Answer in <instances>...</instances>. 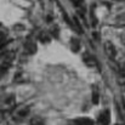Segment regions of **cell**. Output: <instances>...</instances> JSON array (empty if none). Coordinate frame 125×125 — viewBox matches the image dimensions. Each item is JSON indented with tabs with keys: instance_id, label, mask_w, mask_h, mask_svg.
I'll return each mask as SVG.
<instances>
[{
	"instance_id": "cell-4",
	"label": "cell",
	"mask_w": 125,
	"mask_h": 125,
	"mask_svg": "<svg viewBox=\"0 0 125 125\" xmlns=\"http://www.w3.org/2000/svg\"><path fill=\"white\" fill-rule=\"evenodd\" d=\"M83 61L87 67H92V68H94V67L97 66L96 58H95L92 55H90V53H84L83 55Z\"/></svg>"
},
{
	"instance_id": "cell-1",
	"label": "cell",
	"mask_w": 125,
	"mask_h": 125,
	"mask_svg": "<svg viewBox=\"0 0 125 125\" xmlns=\"http://www.w3.org/2000/svg\"><path fill=\"white\" fill-rule=\"evenodd\" d=\"M15 53L11 51H5L0 53V69H6L11 66L12 61H13Z\"/></svg>"
},
{
	"instance_id": "cell-11",
	"label": "cell",
	"mask_w": 125,
	"mask_h": 125,
	"mask_svg": "<svg viewBox=\"0 0 125 125\" xmlns=\"http://www.w3.org/2000/svg\"><path fill=\"white\" fill-rule=\"evenodd\" d=\"M31 125H45V122L40 117H34L31 119Z\"/></svg>"
},
{
	"instance_id": "cell-8",
	"label": "cell",
	"mask_w": 125,
	"mask_h": 125,
	"mask_svg": "<svg viewBox=\"0 0 125 125\" xmlns=\"http://www.w3.org/2000/svg\"><path fill=\"white\" fill-rule=\"evenodd\" d=\"M71 47H72V50H73L74 52H78L79 49H80V42H79L77 38H73V39L71 40Z\"/></svg>"
},
{
	"instance_id": "cell-6",
	"label": "cell",
	"mask_w": 125,
	"mask_h": 125,
	"mask_svg": "<svg viewBox=\"0 0 125 125\" xmlns=\"http://www.w3.org/2000/svg\"><path fill=\"white\" fill-rule=\"evenodd\" d=\"M28 113H29V108H27V107H23V108H20V109H17V112H16L15 117H16L17 119H22V118L27 117V115H28Z\"/></svg>"
},
{
	"instance_id": "cell-10",
	"label": "cell",
	"mask_w": 125,
	"mask_h": 125,
	"mask_svg": "<svg viewBox=\"0 0 125 125\" xmlns=\"http://www.w3.org/2000/svg\"><path fill=\"white\" fill-rule=\"evenodd\" d=\"M15 104H16V100H15L13 96L6 97V100H5V106H6L7 108H11V107H13Z\"/></svg>"
},
{
	"instance_id": "cell-14",
	"label": "cell",
	"mask_w": 125,
	"mask_h": 125,
	"mask_svg": "<svg viewBox=\"0 0 125 125\" xmlns=\"http://www.w3.org/2000/svg\"><path fill=\"white\" fill-rule=\"evenodd\" d=\"M2 120H4V112L0 109V123H1Z\"/></svg>"
},
{
	"instance_id": "cell-9",
	"label": "cell",
	"mask_w": 125,
	"mask_h": 125,
	"mask_svg": "<svg viewBox=\"0 0 125 125\" xmlns=\"http://www.w3.org/2000/svg\"><path fill=\"white\" fill-rule=\"evenodd\" d=\"M98 101H100L98 89H97V86H94V89H92V102H94L95 104H97V103H98Z\"/></svg>"
},
{
	"instance_id": "cell-5",
	"label": "cell",
	"mask_w": 125,
	"mask_h": 125,
	"mask_svg": "<svg viewBox=\"0 0 125 125\" xmlns=\"http://www.w3.org/2000/svg\"><path fill=\"white\" fill-rule=\"evenodd\" d=\"M37 51V44L33 42H27L24 44V52L28 55H33Z\"/></svg>"
},
{
	"instance_id": "cell-7",
	"label": "cell",
	"mask_w": 125,
	"mask_h": 125,
	"mask_svg": "<svg viewBox=\"0 0 125 125\" xmlns=\"http://www.w3.org/2000/svg\"><path fill=\"white\" fill-rule=\"evenodd\" d=\"M74 124L75 125H94V122L89 118H79V119H75L74 120Z\"/></svg>"
},
{
	"instance_id": "cell-15",
	"label": "cell",
	"mask_w": 125,
	"mask_h": 125,
	"mask_svg": "<svg viewBox=\"0 0 125 125\" xmlns=\"http://www.w3.org/2000/svg\"><path fill=\"white\" fill-rule=\"evenodd\" d=\"M119 20H122V21H119V22H122L123 24H125V15H124V16H122V17H120Z\"/></svg>"
},
{
	"instance_id": "cell-2",
	"label": "cell",
	"mask_w": 125,
	"mask_h": 125,
	"mask_svg": "<svg viewBox=\"0 0 125 125\" xmlns=\"http://www.w3.org/2000/svg\"><path fill=\"white\" fill-rule=\"evenodd\" d=\"M111 122V113L108 109H104L100 113L98 119H97V124L98 125H108Z\"/></svg>"
},
{
	"instance_id": "cell-13",
	"label": "cell",
	"mask_w": 125,
	"mask_h": 125,
	"mask_svg": "<svg viewBox=\"0 0 125 125\" xmlns=\"http://www.w3.org/2000/svg\"><path fill=\"white\" fill-rule=\"evenodd\" d=\"M39 39H40V42H44V44L50 42V37H49V34H46V33H42V34L39 35Z\"/></svg>"
},
{
	"instance_id": "cell-3",
	"label": "cell",
	"mask_w": 125,
	"mask_h": 125,
	"mask_svg": "<svg viewBox=\"0 0 125 125\" xmlns=\"http://www.w3.org/2000/svg\"><path fill=\"white\" fill-rule=\"evenodd\" d=\"M104 50H106V53L111 58H114L117 56V49H115V45L113 42H104Z\"/></svg>"
},
{
	"instance_id": "cell-12",
	"label": "cell",
	"mask_w": 125,
	"mask_h": 125,
	"mask_svg": "<svg viewBox=\"0 0 125 125\" xmlns=\"http://www.w3.org/2000/svg\"><path fill=\"white\" fill-rule=\"evenodd\" d=\"M27 79H26V74H23V73H17L16 75H15V82L16 83H24Z\"/></svg>"
}]
</instances>
